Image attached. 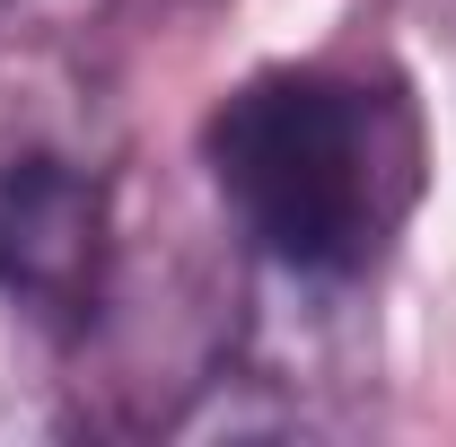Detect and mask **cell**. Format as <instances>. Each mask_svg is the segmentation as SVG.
Here are the masks:
<instances>
[{
    "label": "cell",
    "mask_w": 456,
    "mask_h": 447,
    "mask_svg": "<svg viewBox=\"0 0 456 447\" xmlns=\"http://www.w3.org/2000/svg\"><path fill=\"white\" fill-rule=\"evenodd\" d=\"M202 167L255 272L307 280V289H360L421 211L430 141L395 70L273 61L211 106Z\"/></svg>",
    "instance_id": "1"
},
{
    "label": "cell",
    "mask_w": 456,
    "mask_h": 447,
    "mask_svg": "<svg viewBox=\"0 0 456 447\" xmlns=\"http://www.w3.org/2000/svg\"><path fill=\"white\" fill-rule=\"evenodd\" d=\"M114 289V150L79 97H0V298L53 342Z\"/></svg>",
    "instance_id": "2"
},
{
    "label": "cell",
    "mask_w": 456,
    "mask_h": 447,
    "mask_svg": "<svg viewBox=\"0 0 456 447\" xmlns=\"http://www.w3.org/2000/svg\"><path fill=\"white\" fill-rule=\"evenodd\" d=\"M0 9H9V0H0Z\"/></svg>",
    "instance_id": "3"
}]
</instances>
